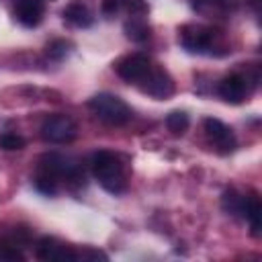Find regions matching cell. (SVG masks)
Returning a JSON list of instances; mask_svg holds the SVG:
<instances>
[{
    "mask_svg": "<svg viewBox=\"0 0 262 262\" xmlns=\"http://www.w3.org/2000/svg\"><path fill=\"white\" fill-rule=\"evenodd\" d=\"M219 94L223 100L231 104H239L248 94V82L239 74H231L219 82Z\"/></svg>",
    "mask_w": 262,
    "mask_h": 262,
    "instance_id": "cell-10",
    "label": "cell"
},
{
    "mask_svg": "<svg viewBox=\"0 0 262 262\" xmlns=\"http://www.w3.org/2000/svg\"><path fill=\"white\" fill-rule=\"evenodd\" d=\"M0 147H2V149H8V151H12V149H23V147H25V139H23L20 135H14V133H4V135L0 137Z\"/></svg>",
    "mask_w": 262,
    "mask_h": 262,
    "instance_id": "cell-19",
    "label": "cell"
},
{
    "mask_svg": "<svg viewBox=\"0 0 262 262\" xmlns=\"http://www.w3.org/2000/svg\"><path fill=\"white\" fill-rule=\"evenodd\" d=\"M63 16H66L68 23H72V25H76V27H90V25H92V14H90V10H88L84 4H80V2L70 4V6L63 10Z\"/></svg>",
    "mask_w": 262,
    "mask_h": 262,
    "instance_id": "cell-14",
    "label": "cell"
},
{
    "mask_svg": "<svg viewBox=\"0 0 262 262\" xmlns=\"http://www.w3.org/2000/svg\"><path fill=\"white\" fill-rule=\"evenodd\" d=\"M88 106L106 125H125L131 119V108L127 106V102L108 92H100L92 96L88 100Z\"/></svg>",
    "mask_w": 262,
    "mask_h": 262,
    "instance_id": "cell-2",
    "label": "cell"
},
{
    "mask_svg": "<svg viewBox=\"0 0 262 262\" xmlns=\"http://www.w3.org/2000/svg\"><path fill=\"white\" fill-rule=\"evenodd\" d=\"M203 127H205V135L209 137V141L221 154H229V151L235 149V135H233V131L225 123H221L215 117H207L203 121Z\"/></svg>",
    "mask_w": 262,
    "mask_h": 262,
    "instance_id": "cell-7",
    "label": "cell"
},
{
    "mask_svg": "<svg viewBox=\"0 0 262 262\" xmlns=\"http://www.w3.org/2000/svg\"><path fill=\"white\" fill-rule=\"evenodd\" d=\"M246 205H248V196L246 194H239L237 190H227L223 194V199H221L223 211L229 213V215H235V217H244Z\"/></svg>",
    "mask_w": 262,
    "mask_h": 262,
    "instance_id": "cell-13",
    "label": "cell"
},
{
    "mask_svg": "<svg viewBox=\"0 0 262 262\" xmlns=\"http://www.w3.org/2000/svg\"><path fill=\"white\" fill-rule=\"evenodd\" d=\"M121 4H123V0H104L102 2V12L104 14H115L121 8Z\"/></svg>",
    "mask_w": 262,
    "mask_h": 262,
    "instance_id": "cell-21",
    "label": "cell"
},
{
    "mask_svg": "<svg viewBox=\"0 0 262 262\" xmlns=\"http://www.w3.org/2000/svg\"><path fill=\"white\" fill-rule=\"evenodd\" d=\"M68 53V43L66 41H53L47 45V55L53 59H61Z\"/></svg>",
    "mask_w": 262,
    "mask_h": 262,
    "instance_id": "cell-20",
    "label": "cell"
},
{
    "mask_svg": "<svg viewBox=\"0 0 262 262\" xmlns=\"http://www.w3.org/2000/svg\"><path fill=\"white\" fill-rule=\"evenodd\" d=\"M35 186H37V190H41L43 194H55V190H57V180H53L51 176L39 172L37 178H35Z\"/></svg>",
    "mask_w": 262,
    "mask_h": 262,
    "instance_id": "cell-18",
    "label": "cell"
},
{
    "mask_svg": "<svg viewBox=\"0 0 262 262\" xmlns=\"http://www.w3.org/2000/svg\"><path fill=\"white\" fill-rule=\"evenodd\" d=\"M16 260H23L20 246H16L14 242L0 244V262H16Z\"/></svg>",
    "mask_w": 262,
    "mask_h": 262,
    "instance_id": "cell-17",
    "label": "cell"
},
{
    "mask_svg": "<svg viewBox=\"0 0 262 262\" xmlns=\"http://www.w3.org/2000/svg\"><path fill=\"white\" fill-rule=\"evenodd\" d=\"M90 164H92V174L96 176V180L104 190H108L111 194L125 192L127 176L119 156H115L113 151H96Z\"/></svg>",
    "mask_w": 262,
    "mask_h": 262,
    "instance_id": "cell-1",
    "label": "cell"
},
{
    "mask_svg": "<svg viewBox=\"0 0 262 262\" xmlns=\"http://www.w3.org/2000/svg\"><path fill=\"white\" fill-rule=\"evenodd\" d=\"M149 68H151V63H149V59H147L143 53L127 55V57H123V59L115 66L117 74H119L123 80H127V82H135V84L145 76V72H147Z\"/></svg>",
    "mask_w": 262,
    "mask_h": 262,
    "instance_id": "cell-9",
    "label": "cell"
},
{
    "mask_svg": "<svg viewBox=\"0 0 262 262\" xmlns=\"http://www.w3.org/2000/svg\"><path fill=\"white\" fill-rule=\"evenodd\" d=\"M39 172L51 176L53 180H57V178L78 180V178H80V166H78L72 158L61 156V154H55V151L45 154V156L41 158V168H39Z\"/></svg>",
    "mask_w": 262,
    "mask_h": 262,
    "instance_id": "cell-4",
    "label": "cell"
},
{
    "mask_svg": "<svg viewBox=\"0 0 262 262\" xmlns=\"http://www.w3.org/2000/svg\"><path fill=\"white\" fill-rule=\"evenodd\" d=\"M14 16L25 27H37L43 18V0H16Z\"/></svg>",
    "mask_w": 262,
    "mask_h": 262,
    "instance_id": "cell-11",
    "label": "cell"
},
{
    "mask_svg": "<svg viewBox=\"0 0 262 262\" xmlns=\"http://www.w3.org/2000/svg\"><path fill=\"white\" fill-rule=\"evenodd\" d=\"M141 92L154 96V98H168L172 92H174V82L170 78V74L162 68H149L145 72V76L137 82Z\"/></svg>",
    "mask_w": 262,
    "mask_h": 262,
    "instance_id": "cell-5",
    "label": "cell"
},
{
    "mask_svg": "<svg viewBox=\"0 0 262 262\" xmlns=\"http://www.w3.org/2000/svg\"><path fill=\"white\" fill-rule=\"evenodd\" d=\"M35 252H37V258L47 260V262H76L78 260V252L59 244L53 237H41L37 242Z\"/></svg>",
    "mask_w": 262,
    "mask_h": 262,
    "instance_id": "cell-8",
    "label": "cell"
},
{
    "mask_svg": "<svg viewBox=\"0 0 262 262\" xmlns=\"http://www.w3.org/2000/svg\"><path fill=\"white\" fill-rule=\"evenodd\" d=\"M188 115L184 111H172L168 117H166V127L172 135H182L186 129H188Z\"/></svg>",
    "mask_w": 262,
    "mask_h": 262,
    "instance_id": "cell-15",
    "label": "cell"
},
{
    "mask_svg": "<svg viewBox=\"0 0 262 262\" xmlns=\"http://www.w3.org/2000/svg\"><path fill=\"white\" fill-rule=\"evenodd\" d=\"M244 219H248L250 223V231L254 237H260L262 233V203L256 194H250L248 196V205H246V211H244Z\"/></svg>",
    "mask_w": 262,
    "mask_h": 262,
    "instance_id": "cell-12",
    "label": "cell"
},
{
    "mask_svg": "<svg viewBox=\"0 0 262 262\" xmlns=\"http://www.w3.org/2000/svg\"><path fill=\"white\" fill-rule=\"evenodd\" d=\"M125 33H127V37H129L131 41L141 43V41H145V39L149 37V27H147L143 20H139V18H131V20L125 25Z\"/></svg>",
    "mask_w": 262,
    "mask_h": 262,
    "instance_id": "cell-16",
    "label": "cell"
},
{
    "mask_svg": "<svg viewBox=\"0 0 262 262\" xmlns=\"http://www.w3.org/2000/svg\"><path fill=\"white\" fill-rule=\"evenodd\" d=\"M215 39V31L203 25H186L180 31V43L184 49L192 53H205L211 49Z\"/></svg>",
    "mask_w": 262,
    "mask_h": 262,
    "instance_id": "cell-6",
    "label": "cell"
},
{
    "mask_svg": "<svg viewBox=\"0 0 262 262\" xmlns=\"http://www.w3.org/2000/svg\"><path fill=\"white\" fill-rule=\"evenodd\" d=\"M76 133L78 127L68 115H51L41 125V137L47 143H70Z\"/></svg>",
    "mask_w": 262,
    "mask_h": 262,
    "instance_id": "cell-3",
    "label": "cell"
}]
</instances>
